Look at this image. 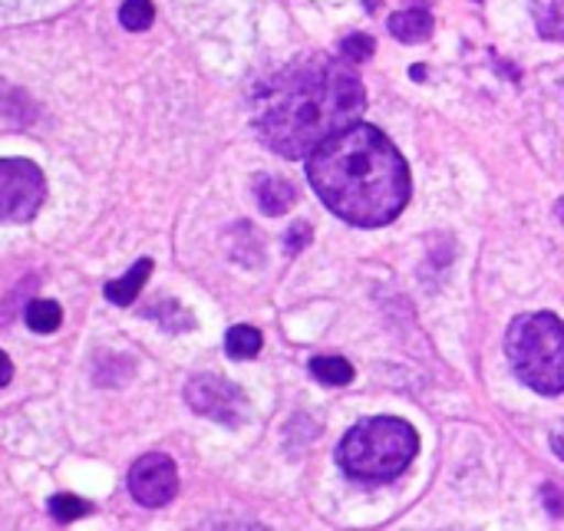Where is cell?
Segmentation results:
<instances>
[{
    "label": "cell",
    "instance_id": "6da1fadb",
    "mask_svg": "<svg viewBox=\"0 0 564 531\" xmlns=\"http://www.w3.org/2000/svg\"><path fill=\"white\" fill-rule=\"evenodd\" d=\"M364 106V83L344 59L307 56L264 86L258 132L278 155L307 159L330 136L357 126Z\"/></svg>",
    "mask_w": 564,
    "mask_h": 531
},
{
    "label": "cell",
    "instance_id": "7a4b0ae2",
    "mask_svg": "<svg viewBox=\"0 0 564 531\" xmlns=\"http://www.w3.org/2000/svg\"><path fill=\"white\" fill-rule=\"evenodd\" d=\"M307 178L321 202L360 228L390 225L410 202V169L400 149L367 122H357L307 155Z\"/></svg>",
    "mask_w": 564,
    "mask_h": 531
},
{
    "label": "cell",
    "instance_id": "3957f363",
    "mask_svg": "<svg viewBox=\"0 0 564 531\" xmlns=\"http://www.w3.org/2000/svg\"><path fill=\"white\" fill-rule=\"evenodd\" d=\"M420 436L406 420L373 416L357 423L340 443V466L347 476L360 483H387L397 479L416 456Z\"/></svg>",
    "mask_w": 564,
    "mask_h": 531
},
{
    "label": "cell",
    "instance_id": "277c9868",
    "mask_svg": "<svg viewBox=\"0 0 564 531\" xmlns=\"http://www.w3.org/2000/svg\"><path fill=\"white\" fill-rule=\"evenodd\" d=\"M509 360L535 393H564V321L555 314H522L506 337Z\"/></svg>",
    "mask_w": 564,
    "mask_h": 531
},
{
    "label": "cell",
    "instance_id": "5b68a950",
    "mask_svg": "<svg viewBox=\"0 0 564 531\" xmlns=\"http://www.w3.org/2000/svg\"><path fill=\"white\" fill-rule=\"evenodd\" d=\"M46 202V178L30 159H0V221H30Z\"/></svg>",
    "mask_w": 564,
    "mask_h": 531
},
{
    "label": "cell",
    "instance_id": "8992f818",
    "mask_svg": "<svg viewBox=\"0 0 564 531\" xmlns=\"http://www.w3.org/2000/svg\"><path fill=\"white\" fill-rule=\"evenodd\" d=\"M185 403H188L198 416L215 420V423H221V426H238V423L248 416V400H245V393H241L231 380H225V377H218V373H198V377H192V380L185 383Z\"/></svg>",
    "mask_w": 564,
    "mask_h": 531
},
{
    "label": "cell",
    "instance_id": "52a82bcc",
    "mask_svg": "<svg viewBox=\"0 0 564 531\" xmlns=\"http://www.w3.org/2000/svg\"><path fill=\"white\" fill-rule=\"evenodd\" d=\"M129 492L145 509H162L178 492V469L165 453H145L129 469Z\"/></svg>",
    "mask_w": 564,
    "mask_h": 531
},
{
    "label": "cell",
    "instance_id": "ba28073f",
    "mask_svg": "<svg viewBox=\"0 0 564 531\" xmlns=\"http://www.w3.org/2000/svg\"><path fill=\"white\" fill-rule=\"evenodd\" d=\"M387 26L400 43H423L433 33V13L426 7H406V10H397Z\"/></svg>",
    "mask_w": 564,
    "mask_h": 531
},
{
    "label": "cell",
    "instance_id": "9c48e42d",
    "mask_svg": "<svg viewBox=\"0 0 564 531\" xmlns=\"http://www.w3.org/2000/svg\"><path fill=\"white\" fill-rule=\"evenodd\" d=\"M254 195H258V205L264 208V215H284L297 202L294 185L288 178H281V175H258L254 178Z\"/></svg>",
    "mask_w": 564,
    "mask_h": 531
},
{
    "label": "cell",
    "instance_id": "30bf717a",
    "mask_svg": "<svg viewBox=\"0 0 564 531\" xmlns=\"http://www.w3.org/2000/svg\"><path fill=\"white\" fill-rule=\"evenodd\" d=\"M149 274H152V261H149V258H142V261H135V264H132V268H129L122 278L109 281V284L102 288V294H106L112 304L126 307V304H132V301L139 297V291L145 288Z\"/></svg>",
    "mask_w": 564,
    "mask_h": 531
},
{
    "label": "cell",
    "instance_id": "8fae6325",
    "mask_svg": "<svg viewBox=\"0 0 564 531\" xmlns=\"http://www.w3.org/2000/svg\"><path fill=\"white\" fill-rule=\"evenodd\" d=\"M261 344H264L261 340V330L258 327H248V324H238V327H231L225 334V350H228L231 360H251V357H258Z\"/></svg>",
    "mask_w": 564,
    "mask_h": 531
},
{
    "label": "cell",
    "instance_id": "7c38bea8",
    "mask_svg": "<svg viewBox=\"0 0 564 531\" xmlns=\"http://www.w3.org/2000/svg\"><path fill=\"white\" fill-rule=\"evenodd\" d=\"M532 17L542 36L564 40V0H532Z\"/></svg>",
    "mask_w": 564,
    "mask_h": 531
},
{
    "label": "cell",
    "instance_id": "4fadbf2b",
    "mask_svg": "<svg viewBox=\"0 0 564 531\" xmlns=\"http://www.w3.org/2000/svg\"><path fill=\"white\" fill-rule=\"evenodd\" d=\"M311 373L327 387H347L354 380V367L344 357H314Z\"/></svg>",
    "mask_w": 564,
    "mask_h": 531
},
{
    "label": "cell",
    "instance_id": "5bb4252c",
    "mask_svg": "<svg viewBox=\"0 0 564 531\" xmlns=\"http://www.w3.org/2000/svg\"><path fill=\"white\" fill-rule=\"evenodd\" d=\"M23 317L33 334H53L63 321V307L56 301H33Z\"/></svg>",
    "mask_w": 564,
    "mask_h": 531
},
{
    "label": "cell",
    "instance_id": "9a60e30c",
    "mask_svg": "<svg viewBox=\"0 0 564 531\" xmlns=\"http://www.w3.org/2000/svg\"><path fill=\"white\" fill-rule=\"evenodd\" d=\"M152 20H155V7H152V0H126V3L119 7V23H122L126 30H132V33L149 30V26H152Z\"/></svg>",
    "mask_w": 564,
    "mask_h": 531
},
{
    "label": "cell",
    "instance_id": "2e32d148",
    "mask_svg": "<svg viewBox=\"0 0 564 531\" xmlns=\"http://www.w3.org/2000/svg\"><path fill=\"white\" fill-rule=\"evenodd\" d=\"M149 314H155L159 317V324L162 327H169V330H188L195 321H192V314L178 304V301H159Z\"/></svg>",
    "mask_w": 564,
    "mask_h": 531
},
{
    "label": "cell",
    "instance_id": "e0dca14e",
    "mask_svg": "<svg viewBox=\"0 0 564 531\" xmlns=\"http://www.w3.org/2000/svg\"><path fill=\"white\" fill-rule=\"evenodd\" d=\"M89 512V502H83L79 496H53L50 499V516L59 522V525H69L76 519H83Z\"/></svg>",
    "mask_w": 564,
    "mask_h": 531
},
{
    "label": "cell",
    "instance_id": "ac0fdd59",
    "mask_svg": "<svg viewBox=\"0 0 564 531\" xmlns=\"http://www.w3.org/2000/svg\"><path fill=\"white\" fill-rule=\"evenodd\" d=\"M373 50H377V43H373V36H367V33H350V36H344V43H340V53H344V59H350V63L370 59Z\"/></svg>",
    "mask_w": 564,
    "mask_h": 531
},
{
    "label": "cell",
    "instance_id": "d6986e66",
    "mask_svg": "<svg viewBox=\"0 0 564 531\" xmlns=\"http://www.w3.org/2000/svg\"><path fill=\"white\" fill-rule=\"evenodd\" d=\"M311 241V225H304V221H297L291 231H288V251H301L304 245Z\"/></svg>",
    "mask_w": 564,
    "mask_h": 531
},
{
    "label": "cell",
    "instance_id": "ffe728a7",
    "mask_svg": "<svg viewBox=\"0 0 564 531\" xmlns=\"http://www.w3.org/2000/svg\"><path fill=\"white\" fill-rule=\"evenodd\" d=\"M10 377H13V364H10V357L0 350V387H7V383H10Z\"/></svg>",
    "mask_w": 564,
    "mask_h": 531
},
{
    "label": "cell",
    "instance_id": "44dd1931",
    "mask_svg": "<svg viewBox=\"0 0 564 531\" xmlns=\"http://www.w3.org/2000/svg\"><path fill=\"white\" fill-rule=\"evenodd\" d=\"M552 443H555V453L564 459V426L555 433V440H552Z\"/></svg>",
    "mask_w": 564,
    "mask_h": 531
}]
</instances>
